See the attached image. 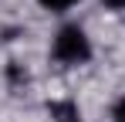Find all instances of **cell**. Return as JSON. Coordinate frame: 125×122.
<instances>
[{"label":"cell","mask_w":125,"mask_h":122,"mask_svg":"<svg viewBox=\"0 0 125 122\" xmlns=\"http://www.w3.org/2000/svg\"><path fill=\"white\" fill-rule=\"evenodd\" d=\"M51 54L61 64H84L91 58V37L84 34L78 24H64L51 41Z\"/></svg>","instance_id":"1"},{"label":"cell","mask_w":125,"mask_h":122,"mask_svg":"<svg viewBox=\"0 0 125 122\" xmlns=\"http://www.w3.org/2000/svg\"><path fill=\"white\" fill-rule=\"evenodd\" d=\"M37 3H41L44 10H54V14H61V10H71L78 0H37Z\"/></svg>","instance_id":"2"},{"label":"cell","mask_w":125,"mask_h":122,"mask_svg":"<svg viewBox=\"0 0 125 122\" xmlns=\"http://www.w3.org/2000/svg\"><path fill=\"white\" fill-rule=\"evenodd\" d=\"M112 122H125V95L112 105Z\"/></svg>","instance_id":"3"},{"label":"cell","mask_w":125,"mask_h":122,"mask_svg":"<svg viewBox=\"0 0 125 122\" xmlns=\"http://www.w3.org/2000/svg\"><path fill=\"white\" fill-rule=\"evenodd\" d=\"M108 10H125V0H102Z\"/></svg>","instance_id":"4"},{"label":"cell","mask_w":125,"mask_h":122,"mask_svg":"<svg viewBox=\"0 0 125 122\" xmlns=\"http://www.w3.org/2000/svg\"><path fill=\"white\" fill-rule=\"evenodd\" d=\"M61 122H81V119H78V115H71V119H61Z\"/></svg>","instance_id":"5"}]
</instances>
